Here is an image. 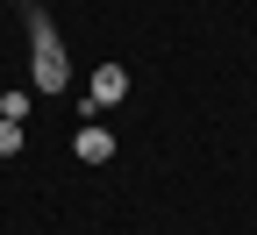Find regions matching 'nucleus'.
Masks as SVG:
<instances>
[{
	"instance_id": "obj_2",
	"label": "nucleus",
	"mask_w": 257,
	"mask_h": 235,
	"mask_svg": "<svg viewBox=\"0 0 257 235\" xmlns=\"http://www.w3.org/2000/svg\"><path fill=\"white\" fill-rule=\"evenodd\" d=\"M72 150H79V164H107V157H114V136H107V128H100V121H86Z\"/></svg>"
},
{
	"instance_id": "obj_5",
	"label": "nucleus",
	"mask_w": 257,
	"mask_h": 235,
	"mask_svg": "<svg viewBox=\"0 0 257 235\" xmlns=\"http://www.w3.org/2000/svg\"><path fill=\"white\" fill-rule=\"evenodd\" d=\"M0 100H8V86H0Z\"/></svg>"
},
{
	"instance_id": "obj_1",
	"label": "nucleus",
	"mask_w": 257,
	"mask_h": 235,
	"mask_svg": "<svg viewBox=\"0 0 257 235\" xmlns=\"http://www.w3.org/2000/svg\"><path fill=\"white\" fill-rule=\"evenodd\" d=\"M29 43H36V93H64L72 86V64H64V43L43 8H29Z\"/></svg>"
},
{
	"instance_id": "obj_4",
	"label": "nucleus",
	"mask_w": 257,
	"mask_h": 235,
	"mask_svg": "<svg viewBox=\"0 0 257 235\" xmlns=\"http://www.w3.org/2000/svg\"><path fill=\"white\" fill-rule=\"evenodd\" d=\"M15 150H22V121H15V114H0V157H15Z\"/></svg>"
},
{
	"instance_id": "obj_3",
	"label": "nucleus",
	"mask_w": 257,
	"mask_h": 235,
	"mask_svg": "<svg viewBox=\"0 0 257 235\" xmlns=\"http://www.w3.org/2000/svg\"><path fill=\"white\" fill-rule=\"evenodd\" d=\"M93 100H100V107L107 100H128V72L121 64H100V72H93Z\"/></svg>"
}]
</instances>
